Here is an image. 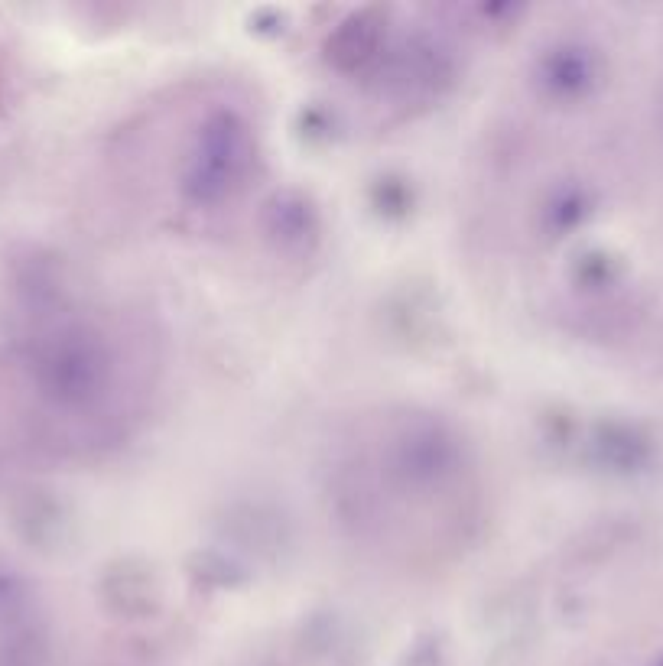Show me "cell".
I'll use <instances>...</instances> for the list:
<instances>
[{
	"mask_svg": "<svg viewBox=\"0 0 663 666\" xmlns=\"http://www.w3.org/2000/svg\"><path fill=\"white\" fill-rule=\"evenodd\" d=\"M660 666H663V663H660Z\"/></svg>",
	"mask_w": 663,
	"mask_h": 666,
	"instance_id": "obj_1",
	"label": "cell"
}]
</instances>
